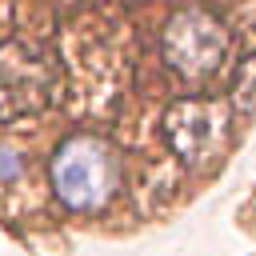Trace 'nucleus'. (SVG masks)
Instances as JSON below:
<instances>
[{
  "instance_id": "1",
  "label": "nucleus",
  "mask_w": 256,
  "mask_h": 256,
  "mask_svg": "<svg viewBox=\"0 0 256 256\" xmlns=\"http://www.w3.org/2000/svg\"><path fill=\"white\" fill-rule=\"evenodd\" d=\"M52 192L60 196L64 208L72 212H96L108 204L120 180V164L108 140L100 136H68L48 164Z\"/></svg>"
},
{
  "instance_id": "2",
  "label": "nucleus",
  "mask_w": 256,
  "mask_h": 256,
  "mask_svg": "<svg viewBox=\"0 0 256 256\" xmlns=\"http://www.w3.org/2000/svg\"><path fill=\"white\" fill-rule=\"evenodd\" d=\"M160 52L180 76H208L220 68V60L228 52V32L204 8H180L164 24Z\"/></svg>"
},
{
  "instance_id": "3",
  "label": "nucleus",
  "mask_w": 256,
  "mask_h": 256,
  "mask_svg": "<svg viewBox=\"0 0 256 256\" xmlns=\"http://www.w3.org/2000/svg\"><path fill=\"white\" fill-rule=\"evenodd\" d=\"M228 132V108L216 100H176L164 112V140L188 164L208 160Z\"/></svg>"
},
{
  "instance_id": "4",
  "label": "nucleus",
  "mask_w": 256,
  "mask_h": 256,
  "mask_svg": "<svg viewBox=\"0 0 256 256\" xmlns=\"http://www.w3.org/2000/svg\"><path fill=\"white\" fill-rule=\"evenodd\" d=\"M44 96H48V68L40 64V56L20 40L0 44V124L40 112Z\"/></svg>"
},
{
  "instance_id": "5",
  "label": "nucleus",
  "mask_w": 256,
  "mask_h": 256,
  "mask_svg": "<svg viewBox=\"0 0 256 256\" xmlns=\"http://www.w3.org/2000/svg\"><path fill=\"white\" fill-rule=\"evenodd\" d=\"M232 104H236L240 112H256V56L240 64L236 84H232Z\"/></svg>"
}]
</instances>
